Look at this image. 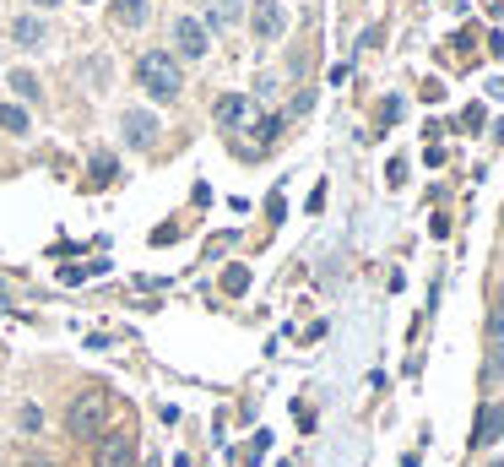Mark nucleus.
<instances>
[{
    "instance_id": "1",
    "label": "nucleus",
    "mask_w": 504,
    "mask_h": 467,
    "mask_svg": "<svg viewBox=\"0 0 504 467\" xmlns=\"http://www.w3.org/2000/svg\"><path fill=\"white\" fill-rule=\"evenodd\" d=\"M136 82H141V93H147L153 104H174V98L185 93L179 60H174V54H163V49H147V54L136 60Z\"/></svg>"
},
{
    "instance_id": "2",
    "label": "nucleus",
    "mask_w": 504,
    "mask_h": 467,
    "mask_svg": "<svg viewBox=\"0 0 504 467\" xmlns=\"http://www.w3.org/2000/svg\"><path fill=\"white\" fill-rule=\"evenodd\" d=\"M103 419H109V396L103 391H87V396H77L70 403V435L77 440H93V435H103Z\"/></svg>"
},
{
    "instance_id": "3",
    "label": "nucleus",
    "mask_w": 504,
    "mask_h": 467,
    "mask_svg": "<svg viewBox=\"0 0 504 467\" xmlns=\"http://www.w3.org/2000/svg\"><path fill=\"white\" fill-rule=\"evenodd\" d=\"M250 28H255V38H282L287 33V6L282 0H255V12H250Z\"/></svg>"
},
{
    "instance_id": "4",
    "label": "nucleus",
    "mask_w": 504,
    "mask_h": 467,
    "mask_svg": "<svg viewBox=\"0 0 504 467\" xmlns=\"http://www.w3.org/2000/svg\"><path fill=\"white\" fill-rule=\"evenodd\" d=\"M120 130H125V142H130V147H147V142H158V130H163V125H158L153 109H125V114H120Z\"/></svg>"
},
{
    "instance_id": "5",
    "label": "nucleus",
    "mask_w": 504,
    "mask_h": 467,
    "mask_svg": "<svg viewBox=\"0 0 504 467\" xmlns=\"http://www.w3.org/2000/svg\"><path fill=\"white\" fill-rule=\"evenodd\" d=\"M174 49H179V54H190V60H201V54L211 49L206 22H201V17H179V22H174Z\"/></svg>"
},
{
    "instance_id": "6",
    "label": "nucleus",
    "mask_w": 504,
    "mask_h": 467,
    "mask_svg": "<svg viewBox=\"0 0 504 467\" xmlns=\"http://www.w3.org/2000/svg\"><path fill=\"white\" fill-rule=\"evenodd\" d=\"M504 435V408L499 403H483L477 408V424H472V446H493Z\"/></svg>"
},
{
    "instance_id": "7",
    "label": "nucleus",
    "mask_w": 504,
    "mask_h": 467,
    "mask_svg": "<svg viewBox=\"0 0 504 467\" xmlns=\"http://www.w3.org/2000/svg\"><path fill=\"white\" fill-rule=\"evenodd\" d=\"M130 462H136V440L130 435H109L98 446V467H130Z\"/></svg>"
},
{
    "instance_id": "8",
    "label": "nucleus",
    "mask_w": 504,
    "mask_h": 467,
    "mask_svg": "<svg viewBox=\"0 0 504 467\" xmlns=\"http://www.w3.org/2000/svg\"><path fill=\"white\" fill-rule=\"evenodd\" d=\"M239 17H244V0H206V33H211V28L228 33Z\"/></svg>"
},
{
    "instance_id": "9",
    "label": "nucleus",
    "mask_w": 504,
    "mask_h": 467,
    "mask_svg": "<svg viewBox=\"0 0 504 467\" xmlns=\"http://www.w3.org/2000/svg\"><path fill=\"white\" fill-rule=\"evenodd\" d=\"M109 12H114V22H120V28H141V22L153 17V0H114Z\"/></svg>"
},
{
    "instance_id": "10",
    "label": "nucleus",
    "mask_w": 504,
    "mask_h": 467,
    "mask_svg": "<svg viewBox=\"0 0 504 467\" xmlns=\"http://www.w3.org/2000/svg\"><path fill=\"white\" fill-rule=\"evenodd\" d=\"M28 109L22 104H0V130H6V137H28Z\"/></svg>"
},
{
    "instance_id": "11",
    "label": "nucleus",
    "mask_w": 504,
    "mask_h": 467,
    "mask_svg": "<svg viewBox=\"0 0 504 467\" xmlns=\"http://www.w3.org/2000/svg\"><path fill=\"white\" fill-rule=\"evenodd\" d=\"M250 114V98L244 93H228V98H218V125H239Z\"/></svg>"
},
{
    "instance_id": "12",
    "label": "nucleus",
    "mask_w": 504,
    "mask_h": 467,
    "mask_svg": "<svg viewBox=\"0 0 504 467\" xmlns=\"http://www.w3.org/2000/svg\"><path fill=\"white\" fill-rule=\"evenodd\" d=\"M12 38H17V44H44V22H38V17H17V22H12Z\"/></svg>"
},
{
    "instance_id": "13",
    "label": "nucleus",
    "mask_w": 504,
    "mask_h": 467,
    "mask_svg": "<svg viewBox=\"0 0 504 467\" xmlns=\"http://www.w3.org/2000/svg\"><path fill=\"white\" fill-rule=\"evenodd\" d=\"M12 93H17V98H28V104H38V98H44L33 71H12Z\"/></svg>"
},
{
    "instance_id": "14",
    "label": "nucleus",
    "mask_w": 504,
    "mask_h": 467,
    "mask_svg": "<svg viewBox=\"0 0 504 467\" xmlns=\"http://www.w3.org/2000/svg\"><path fill=\"white\" fill-rule=\"evenodd\" d=\"M255 137H260V142H277V137H282V114H266V120H255Z\"/></svg>"
},
{
    "instance_id": "15",
    "label": "nucleus",
    "mask_w": 504,
    "mask_h": 467,
    "mask_svg": "<svg viewBox=\"0 0 504 467\" xmlns=\"http://www.w3.org/2000/svg\"><path fill=\"white\" fill-rule=\"evenodd\" d=\"M223 288H228V294H244V288H250V272H244V266H228V272H223Z\"/></svg>"
},
{
    "instance_id": "16",
    "label": "nucleus",
    "mask_w": 504,
    "mask_h": 467,
    "mask_svg": "<svg viewBox=\"0 0 504 467\" xmlns=\"http://www.w3.org/2000/svg\"><path fill=\"white\" fill-rule=\"evenodd\" d=\"M114 174H120V163H114L109 153H103V158H93V179H98V185H103V179H114Z\"/></svg>"
},
{
    "instance_id": "17",
    "label": "nucleus",
    "mask_w": 504,
    "mask_h": 467,
    "mask_svg": "<svg viewBox=\"0 0 504 467\" xmlns=\"http://www.w3.org/2000/svg\"><path fill=\"white\" fill-rule=\"evenodd\" d=\"M488 380H493V386L504 380V348H493V354H488Z\"/></svg>"
},
{
    "instance_id": "18",
    "label": "nucleus",
    "mask_w": 504,
    "mask_h": 467,
    "mask_svg": "<svg viewBox=\"0 0 504 467\" xmlns=\"http://www.w3.org/2000/svg\"><path fill=\"white\" fill-rule=\"evenodd\" d=\"M483 120H488V114H483L477 104H467V114H461V125H467V130H483Z\"/></svg>"
},
{
    "instance_id": "19",
    "label": "nucleus",
    "mask_w": 504,
    "mask_h": 467,
    "mask_svg": "<svg viewBox=\"0 0 504 467\" xmlns=\"http://www.w3.org/2000/svg\"><path fill=\"white\" fill-rule=\"evenodd\" d=\"M380 120L391 125V120H401V98H385V109H380Z\"/></svg>"
},
{
    "instance_id": "20",
    "label": "nucleus",
    "mask_w": 504,
    "mask_h": 467,
    "mask_svg": "<svg viewBox=\"0 0 504 467\" xmlns=\"http://www.w3.org/2000/svg\"><path fill=\"white\" fill-rule=\"evenodd\" d=\"M33 6H60V0H33Z\"/></svg>"
},
{
    "instance_id": "21",
    "label": "nucleus",
    "mask_w": 504,
    "mask_h": 467,
    "mask_svg": "<svg viewBox=\"0 0 504 467\" xmlns=\"http://www.w3.org/2000/svg\"><path fill=\"white\" fill-rule=\"evenodd\" d=\"M493 310H499V315H504V294H499V304H493Z\"/></svg>"
},
{
    "instance_id": "22",
    "label": "nucleus",
    "mask_w": 504,
    "mask_h": 467,
    "mask_svg": "<svg viewBox=\"0 0 504 467\" xmlns=\"http://www.w3.org/2000/svg\"><path fill=\"white\" fill-rule=\"evenodd\" d=\"M488 467H504V456H499V462H488Z\"/></svg>"
}]
</instances>
